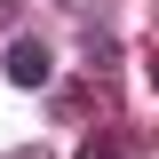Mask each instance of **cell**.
Here are the masks:
<instances>
[{
  "label": "cell",
  "instance_id": "1",
  "mask_svg": "<svg viewBox=\"0 0 159 159\" xmlns=\"http://www.w3.org/2000/svg\"><path fill=\"white\" fill-rule=\"evenodd\" d=\"M96 111H111V80H64V96H56V119H96Z\"/></svg>",
  "mask_w": 159,
  "mask_h": 159
},
{
  "label": "cell",
  "instance_id": "2",
  "mask_svg": "<svg viewBox=\"0 0 159 159\" xmlns=\"http://www.w3.org/2000/svg\"><path fill=\"white\" fill-rule=\"evenodd\" d=\"M0 72L16 80V88H40V80H48V48H40V40H8V56H0Z\"/></svg>",
  "mask_w": 159,
  "mask_h": 159
},
{
  "label": "cell",
  "instance_id": "3",
  "mask_svg": "<svg viewBox=\"0 0 159 159\" xmlns=\"http://www.w3.org/2000/svg\"><path fill=\"white\" fill-rule=\"evenodd\" d=\"M127 151H151V135L143 127H103V135L80 143V159H127Z\"/></svg>",
  "mask_w": 159,
  "mask_h": 159
},
{
  "label": "cell",
  "instance_id": "4",
  "mask_svg": "<svg viewBox=\"0 0 159 159\" xmlns=\"http://www.w3.org/2000/svg\"><path fill=\"white\" fill-rule=\"evenodd\" d=\"M8 159H48V151H40V143H24V151H8Z\"/></svg>",
  "mask_w": 159,
  "mask_h": 159
},
{
  "label": "cell",
  "instance_id": "5",
  "mask_svg": "<svg viewBox=\"0 0 159 159\" xmlns=\"http://www.w3.org/2000/svg\"><path fill=\"white\" fill-rule=\"evenodd\" d=\"M8 16H16V0H0V24H8Z\"/></svg>",
  "mask_w": 159,
  "mask_h": 159
},
{
  "label": "cell",
  "instance_id": "6",
  "mask_svg": "<svg viewBox=\"0 0 159 159\" xmlns=\"http://www.w3.org/2000/svg\"><path fill=\"white\" fill-rule=\"evenodd\" d=\"M151 80H159V56H151Z\"/></svg>",
  "mask_w": 159,
  "mask_h": 159
}]
</instances>
